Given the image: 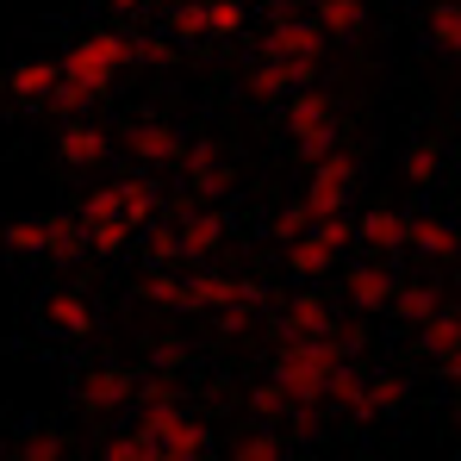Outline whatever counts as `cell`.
Listing matches in <instances>:
<instances>
[{
	"label": "cell",
	"instance_id": "26",
	"mask_svg": "<svg viewBox=\"0 0 461 461\" xmlns=\"http://www.w3.org/2000/svg\"><path fill=\"white\" fill-rule=\"evenodd\" d=\"M243 94H249V100H287V94H294V76H287L281 63L256 57V63L243 69Z\"/></svg>",
	"mask_w": 461,
	"mask_h": 461
},
{
	"label": "cell",
	"instance_id": "40",
	"mask_svg": "<svg viewBox=\"0 0 461 461\" xmlns=\"http://www.w3.org/2000/svg\"><path fill=\"white\" fill-rule=\"evenodd\" d=\"M200 6H206V0H200Z\"/></svg>",
	"mask_w": 461,
	"mask_h": 461
},
{
	"label": "cell",
	"instance_id": "27",
	"mask_svg": "<svg viewBox=\"0 0 461 461\" xmlns=\"http://www.w3.org/2000/svg\"><path fill=\"white\" fill-rule=\"evenodd\" d=\"M168 57H175V38H168V32H125V63H138V69H168Z\"/></svg>",
	"mask_w": 461,
	"mask_h": 461
},
{
	"label": "cell",
	"instance_id": "16",
	"mask_svg": "<svg viewBox=\"0 0 461 461\" xmlns=\"http://www.w3.org/2000/svg\"><path fill=\"white\" fill-rule=\"evenodd\" d=\"M106 150H113V138H106L94 119H81V113L63 119V131H57V162H63V168H100Z\"/></svg>",
	"mask_w": 461,
	"mask_h": 461
},
{
	"label": "cell",
	"instance_id": "25",
	"mask_svg": "<svg viewBox=\"0 0 461 461\" xmlns=\"http://www.w3.org/2000/svg\"><path fill=\"white\" fill-rule=\"evenodd\" d=\"M81 249H87V237H81V219H76V212H50V219H44V256H57V262H76Z\"/></svg>",
	"mask_w": 461,
	"mask_h": 461
},
{
	"label": "cell",
	"instance_id": "36",
	"mask_svg": "<svg viewBox=\"0 0 461 461\" xmlns=\"http://www.w3.org/2000/svg\"><path fill=\"white\" fill-rule=\"evenodd\" d=\"M306 225H312L306 200H287V206L268 219V237H275V243H294V237H306Z\"/></svg>",
	"mask_w": 461,
	"mask_h": 461
},
{
	"label": "cell",
	"instance_id": "2",
	"mask_svg": "<svg viewBox=\"0 0 461 461\" xmlns=\"http://www.w3.org/2000/svg\"><path fill=\"white\" fill-rule=\"evenodd\" d=\"M343 362H356V349L337 337V324H330L324 337H275L268 381L281 386L294 405H318V411H324V386H330V375H337Z\"/></svg>",
	"mask_w": 461,
	"mask_h": 461
},
{
	"label": "cell",
	"instance_id": "38",
	"mask_svg": "<svg viewBox=\"0 0 461 461\" xmlns=\"http://www.w3.org/2000/svg\"><path fill=\"white\" fill-rule=\"evenodd\" d=\"M212 330H219V337H249V330H256V306H230V312H212Z\"/></svg>",
	"mask_w": 461,
	"mask_h": 461
},
{
	"label": "cell",
	"instance_id": "19",
	"mask_svg": "<svg viewBox=\"0 0 461 461\" xmlns=\"http://www.w3.org/2000/svg\"><path fill=\"white\" fill-rule=\"evenodd\" d=\"M405 219H411V212H399V206H375V212L356 219V243H362L368 256L393 262V256L405 249Z\"/></svg>",
	"mask_w": 461,
	"mask_h": 461
},
{
	"label": "cell",
	"instance_id": "17",
	"mask_svg": "<svg viewBox=\"0 0 461 461\" xmlns=\"http://www.w3.org/2000/svg\"><path fill=\"white\" fill-rule=\"evenodd\" d=\"M330 324H337V306L324 294H294L275 312V337H324Z\"/></svg>",
	"mask_w": 461,
	"mask_h": 461
},
{
	"label": "cell",
	"instance_id": "14",
	"mask_svg": "<svg viewBox=\"0 0 461 461\" xmlns=\"http://www.w3.org/2000/svg\"><path fill=\"white\" fill-rule=\"evenodd\" d=\"M405 411V381L399 375H362V386H356V399L343 405V418L349 424H386V418H399Z\"/></svg>",
	"mask_w": 461,
	"mask_h": 461
},
{
	"label": "cell",
	"instance_id": "33",
	"mask_svg": "<svg viewBox=\"0 0 461 461\" xmlns=\"http://www.w3.org/2000/svg\"><path fill=\"white\" fill-rule=\"evenodd\" d=\"M200 13H206V38H237V32H243V19H249V13H243V0H206Z\"/></svg>",
	"mask_w": 461,
	"mask_h": 461
},
{
	"label": "cell",
	"instance_id": "10",
	"mask_svg": "<svg viewBox=\"0 0 461 461\" xmlns=\"http://www.w3.org/2000/svg\"><path fill=\"white\" fill-rule=\"evenodd\" d=\"M38 324H44L57 343H87V337L100 330V312H94V300H87V294H76V287H57V294H44Z\"/></svg>",
	"mask_w": 461,
	"mask_h": 461
},
{
	"label": "cell",
	"instance_id": "12",
	"mask_svg": "<svg viewBox=\"0 0 461 461\" xmlns=\"http://www.w3.org/2000/svg\"><path fill=\"white\" fill-rule=\"evenodd\" d=\"M393 262H381V256H362V262H349L343 268V300L362 312V318H381L386 300H393Z\"/></svg>",
	"mask_w": 461,
	"mask_h": 461
},
{
	"label": "cell",
	"instance_id": "34",
	"mask_svg": "<svg viewBox=\"0 0 461 461\" xmlns=\"http://www.w3.org/2000/svg\"><path fill=\"white\" fill-rule=\"evenodd\" d=\"M19 461H69L63 430H25V437H19Z\"/></svg>",
	"mask_w": 461,
	"mask_h": 461
},
{
	"label": "cell",
	"instance_id": "21",
	"mask_svg": "<svg viewBox=\"0 0 461 461\" xmlns=\"http://www.w3.org/2000/svg\"><path fill=\"white\" fill-rule=\"evenodd\" d=\"M281 249H287V275H300V281H324V275L343 268V249H330L312 225H306V237H294V243H281Z\"/></svg>",
	"mask_w": 461,
	"mask_h": 461
},
{
	"label": "cell",
	"instance_id": "3",
	"mask_svg": "<svg viewBox=\"0 0 461 461\" xmlns=\"http://www.w3.org/2000/svg\"><path fill=\"white\" fill-rule=\"evenodd\" d=\"M324 32H318V19L312 13H300V6H275V19H268V32H262V57L268 63H281L287 76H294V87H306V81H318V69H324Z\"/></svg>",
	"mask_w": 461,
	"mask_h": 461
},
{
	"label": "cell",
	"instance_id": "23",
	"mask_svg": "<svg viewBox=\"0 0 461 461\" xmlns=\"http://www.w3.org/2000/svg\"><path fill=\"white\" fill-rule=\"evenodd\" d=\"M443 306V294H437V281H393V300H386V312L399 318V324H424L430 312Z\"/></svg>",
	"mask_w": 461,
	"mask_h": 461
},
{
	"label": "cell",
	"instance_id": "8",
	"mask_svg": "<svg viewBox=\"0 0 461 461\" xmlns=\"http://www.w3.org/2000/svg\"><path fill=\"white\" fill-rule=\"evenodd\" d=\"M175 168H181V194L194 200V206H212L219 194H230V181H237V168H230V156L219 144H181L175 156Z\"/></svg>",
	"mask_w": 461,
	"mask_h": 461
},
{
	"label": "cell",
	"instance_id": "22",
	"mask_svg": "<svg viewBox=\"0 0 461 461\" xmlns=\"http://www.w3.org/2000/svg\"><path fill=\"white\" fill-rule=\"evenodd\" d=\"M312 19H318V32H324V38L349 44V38H362V32H368V0H318V6H312Z\"/></svg>",
	"mask_w": 461,
	"mask_h": 461
},
{
	"label": "cell",
	"instance_id": "9",
	"mask_svg": "<svg viewBox=\"0 0 461 461\" xmlns=\"http://www.w3.org/2000/svg\"><path fill=\"white\" fill-rule=\"evenodd\" d=\"M225 212L219 206H187L181 219H175V249H181V268H200V262H212L219 249H225Z\"/></svg>",
	"mask_w": 461,
	"mask_h": 461
},
{
	"label": "cell",
	"instance_id": "37",
	"mask_svg": "<svg viewBox=\"0 0 461 461\" xmlns=\"http://www.w3.org/2000/svg\"><path fill=\"white\" fill-rule=\"evenodd\" d=\"M6 249L13 256H44V219H13L6 225Z\"/></svg>",
	"mask_w": 461,
	"mask_h": 461
},
{
	"label": "cell",
	"instance_id": "29",
	"mask_svg": "<svg viewBox=\"0 0 461 461\" xmlns=\"http://www.w3.org/2000/svg\"><path fill=\"white\" fill-rule=\"evenodd\" d=\"M162 32H168L175 44H200V38H206V13H200V0H175L168 19H162Z\"/></svg>",
	"mask_w": 461,
	"mask_h": 461
},
{
	"label": "cell",
	"instance_id": "15",
	"mask_svg": "<svg viewBox=\"0 0 461 461\" xmlns=\"http://www.w3.org/2000/svg\"><path fill=\"white\" fill-rule=\"evenodd\" d=\"M405 249L418 262H430V268H449L456 262V225L443 212H411L405 219Z\"/></svg>",
	"mask_w": 461,
	"mask_h": 461
},
{
	"label": "cell",
	"instance_id": "28",
	"mask_svg": "<svg viewBox=\"0 0 461 461\" xmlns=\"http://www.w3.org/2000/svg\"><path fill=\"white\" fill-rule=\"evenodd\" d=\"M424 19H430L424 32H430V44H437V57L449 63V57H456V44H461V6H456V0H437V6H430Z\"/></svg>",
	"mask_w": 461,
	"mask_h": 461
},
{
	"label": "cell",
	"instance_id": "11",
	"mask_svg": "<svg viewBox=\"0 0 461 461\" xmlns=\"http://www.w3.org/2000/svg\"><path fill=\"white\" fill-rule=\"evenodd\" d=\"M418 349H424V362H430L443 381H456V368H461V312L449 306V300L418 324Z\"/></svg>",
	"mask_w": 461,
	"mask_h": 461
},
{
	"label": "cell",
	"instance_id": "32",
	"mask_svg": "<svg viewBox=\"0 0 461 461\" xmlns=\"http://www.w3.org/2000/svg\"><path fill=\"white\" fill-rule=\"evenodd\" d=\"M144 249H150L156 268H181V249H175V219H150V225H144Z\"/></svg>",
	"mask_w": 461,
	"mask_h": 461
},
{
	"label": "cell",
	"instance_id": "20",
	"mask_svg": "<svg viewBox=\"0 0 461 461\" xmlns=\"http://www.w3.org/2000/svg\"><path fill=\"white\" fill-rule=\"evenodd\" d=\"M113 200H119V219L131 230H144L150 219H162V187H156L150 175H119V181H113Z\"/></svg>",
	"mask_w": 461,
	"mask_h": 461
},
{
	"label": "cell",
	"instance_id": "1",
	"mask_svg": "<svg viewBox=\"0 0 461 461\" xmlns=\"http://www.w3.org/2000/svg\"><path fill=\"white\" fill-rule=\"evenodd\" d=\"M57 63H63V81H57V94H50V106H57V113H87L94 100L113 94V81L131 69V63H125V32H81Z\"/></svg>",
	"mask_w": 461,
	"mask_h": 461
},
{
	"label": "cell",
	"instance_id": "31",
	"mask_svg": "<svg viewBox=\"0 0 461 461\" xmlns=\"http://www.w3.org/2000/svg\"><path fill=\"white\" fill-rule=\"evenodd\" d=\"M230 461H287V443H281L275 430H243V437L230 443Z\"/></svg>",
	"mask_w": 461,
	"mask_h": 461
},
{
	"label": "cell",
	"instance_id": "4",
	"mask_svg": "<svg viewBox=\"0 0 461 461\" xmlns=\"http://www.w3.org/2000/svg\"><path fill=\"white\" fill-rule=\"evenodd\" d=\"M281 106H287V144L306 156V162L343 144V113H337V100H330L324 87L306 81V87H294Z\"/></svg>",
	"mask_w": 461,
	"mask_h": 461
},
{
	"label": "cell",
	"instance_id": "7",
	"mask_svg": "<svg viewBox=\"0 0 461 461\" xmlns=\"http://www.w3.org/2000/svg\"><path fill=\"white\" fill-rule=\"evenodd\" d=\"M138 368H125V362H100V368H87L76 375V405L87 418H119V411H131V399H138Z\"/></svg>",
	"mask_w": 461,
	"mask_h": 461
},
{
	"label": "cell",
	"instance_id": "35",
	"mask_svg": "<svg viewBox=\"0 0 461 461\" xmlns=\"http://www.w3.org/2000/svg\"><path fill=\"white\" fill-rule=\"evenodd\" d=\"M144 300H150V306H162V312H181V268H150Z\"/></svg>",
	"mask_w": 461,
	"mask_h": 461
},
{
	"label": "cell",
	"instance_id": "18",
	"mask_svg": "<svg viewBox=\"0 0 461 461\" xmlns=\"http://www.w3.org/2000/svg\"><path fill=\"white\" fill-rule=\"evenodd\" d=\"M57 81H63V63H57V57H25V63L6 69V94H13L19 106H50Z\"/></svg>",
	"mask_w": 461,
	"mask_h": 461
},
{
	"label": "cell",
	"instance_id": "6",
	"mask_svg": "<svg viewBox=\"0 0 461 461\" xmlns=\"http://www.w3.org/2000/svg\"><path fill=\"white\" fill-rule=\"evenodd\" d=\"M356 175H362V168H356V156L343 150V144H337V150H324V156H312L306 194H300V200H306V212H312V219H330V212H349V200H356Z\"/></svg>",
	"mask_w": 461,
	"mask_h": 461
},
{
	"label": "cell",
	"instance_id": "5",
	"mask_svg": "<svg viewBox=\"0 0 461 461\" xmlns=\"http://www.w3.org/2000/svg\"><path fill=\"white\" fill-rule=\"evenodd\" d=\"M230 306H262V287L249 275L212 268V262L181 275V318H212V312H230Z\"/></svg>",
	"mask_w": 461,
	"mask_h": 461
},
{
	"label": "cell",
	"instance_id": "30",
	"mask_svg": "<svg viewBox=\"0 0 461 461\" xmlns=\"http://www.w3.org/2000/svg\"><path fill=\"white\" fill-rule=\"evenodd\" d=\"M100 461H162V456H156L150 437L131 424V430H119V437H106V443H100Z\"/></svg>",
	"mask_w": 461,
	"mask_h": 461
},
{
	"label": "cell",
	"instance_id": "13",
	"mask_svg": "<svg viewBox=\"0 0 461 461\" xmlns=\"http://www.w3.org/2000/svg\"><path fill=\"white\" fill-rule=\"evenodd\" d=\"M181 144H187V138H181L168 119H156V113H144V119H131V125H125V150H131L138 168H175Z\"/></svg>",
	"mask_w": 461,
	"mask_h": 461
},
{
	"label": "cell",
	"instance_id": "24",
	"mask_svg": "<svg viewBox=\"0 0 461 461\" xmlns=\"http://www.w3.org/2000/svg\"><path fill=\"white\" fill-rule=\"evenodd\" d=\"M443 162H449V156H443L437 138H418L411 150L399 156V168H405V181H411V187H437V181H443Z\"/></svg>",
	"mask_w": 461,
	"mask_h": 461
},
{
	"label": "cell",
	"instance_id": "39",
	"mask_svg": "<svg viewBox=\"0 0 461 461\" xmlns=\"http://www.w3.org/2000/svg\"><path fill=\"white\" fill-rule=\"evenodd\" d=\"M106 6H113V13H125V19H138V13H156L162 0H106Z\"/></svg>",
	"mask_w": 461,
	"mask_h": 461
}]
</instances>
